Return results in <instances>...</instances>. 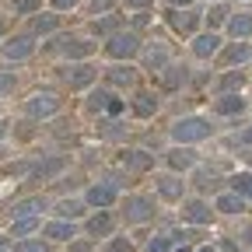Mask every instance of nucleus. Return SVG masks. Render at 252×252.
<instances>
[{"label": "nucleus", "instance_id": "obj_1", "mask_svg": "<svg viewBox=\"0 0 252 252\" xmlns=\"http://www.w3.org/2000/svg\"><path fill=\"white\" fill-rule=\"evenodd\" d=\"M210 130L214 126L207 123V119H200V116H189V119H179L175 126H172V137L186 147V144H196V140H207L210 137Z\"/></svg>", "mask_w": 252, "mask_h": 252}, {"label": "nucleus", "instance_id": "obj_2", "mask_svg": "<svg viewBox=\"0 0 252 252\" xmlns=\"http://www.w3.org/2000/svg\"><path fill=\"white\" fill-rule=\"evenodd\" d=\"M105 53L112 60H130L140 53V39H137V32H116V35L105 42Z\"/></svg>", "mask_w": 252, "mask_h": 252}, {"label": "nucleus", "instance_id": "obj_3", "mask_svg": "<svg viewBox=\"0 0 252 252\" xmlns=\"http://www.w3.org/2000/svg\"><path fill=\"white\" fill-rule=\"evenodd\" d=\"M25 112L32 116V119H46V116H56L60 112V98L53 91H35L32 98L25 102Z\"/></svg>", "mask_w": 252, "mask_h": 252}, {"label": "nucleus", "instance_id": "obj_4", "mask_svg": "<svg viewBox=\"0 0 252 252\" xmlns=\"http://www.w3.org/2000/svg\"><path fill=\"white\" fill-rule=\"evenodd\" d=\"M116 196H119V182L116 179H102V182H94L91 189H88V203L91 207H98V210H105V207H112L116 203Z\"/></svg>", "mask_w": 252, "mask_h": 252}, {"label": "nucleus", "instance_id": "obj_5", "mask_svg": "<svg viewBox=\"0 0 252 252\" xmlns=\"http://www.w3.org/2000/svg\"><path fill=\"white\" fill-rule=\"evenodd\" d=\"M151 214H154V200L151 196H126V203H123L126 224H144Z\"/></svg>", "mask_w": 252, "mask_h": 252}, {"label": "nucleus", "instance_id": "obj_6", "mask_svg": "<svg viewBox=\"0 0 252 252\" xmlns=\"http://www.w3.org/2000/svg\"><path fill=\"white\" fill-rule=\"evenodd\" d=\"M94 77H98V70L91 67V63H67L63 67V81H67L74 91H81V88H88Z\"/></svg>", "mask_w": 252, "mask_h": 252}, {"label": "nucleus", "instance_id": "obj_7", "mask_svg": "<svg viewBox=\"0 0 252 252\" xmlns=\"http://www.w3.org/2000/svg\"><path fill=\"white\" fill-rule=\"evenodd\" d=\"M63 168H67V158H63V154H53V158H42L39 165H32L28 179H32V182H49V179L60 175Z\"/></svg>", "mask_w": 252, "mask_h": 252}, {"label": "nucleus", "instance_id": "obj_8", "mask_svg": "<svg viewBox=\"0 0 252 252\" xmlns=\"http://www.w3.org/2000/svg\"><path fill=\"white\" fill-rule=\"evenodd\" d=\"M144 67H147L151 74H161V70H168V67H172V53H168V46L154 42V46L144 53Z\"/></svg>", "mask_w": 252, "mask_h": 252}, {"label": "nucleus", "instance_id": "obj_9", "mask_svg": "<svg viewBox=\"0 0 252 252\" xmlns=\"http://www.w3.org/2000/svg\"><path fill=\"white\" fill-rule=\"evenodd\" d=\"M0 53H4V60H28L32 53H35V42H32L28 35H14L11 42L0 46Z\"/></svg>", "mask_w": 252, "mask_h": 252}, {"label": "nucleus", "instance_id": "obj_10", "mask_svg": "<svg viewBox=\"0 0 252 252\" xmlns=\"http://www.w3.org/2000/svg\"><path fill=\"white\" fill-rule=\"evenodd\" d=\"M154 182H158V193L165 200H182V193H186V182L179 175H158Z\"/></svg>", "mask_w": 252, "mask_h": 252}, {"label": "nucleus", "instance_id": "obj_11", "mask_svg": "<svg viewBox=\"0 0 252 252\" xmlns=\"http://www.w3.org/2000/svg\"><path fill=\"white\" fill-rule=\"evenodd\" d=\"M168 165L175 168V172H189L196 165V151H189V147H172L168 151Z\"/></svg>", "mask_w": 252, "mask_h": 252}, {"label": "nucleus", "instance_id": "obj_12", "mask_svg": "<svg viewBox=\"0 0 252 252\" xmlns=\"http://www.w3.org/2000/svg\"><path fill=\"white\" fill-rule=\"evenodd\" d=\"M46 207V200L42 196H32V200H21V203H14L11 207V220H21V217H39V210Z\"/></svg>", "mask_w": 252, "mask_h": 252}, {"label": "nucleus", "instance_id": "obj_13", "mask_svg": "<svg viewBox=\"0 0 252 252\" xmlns=\"http://www.w3.org/2000/svg\"><path fill=\"white\" fill-rule=\"evenodd\" d=\"M182 217L189 220V224H207V220H210V207L203 200H189L182 207Z\"/></svg>", "mask_w": 252, "mask_h": 252}, {"label": "nucleus", "instance_id": "obj_14", "mask_svg": "<svg viewBox=\"0 0 252 252\" xmlns=\"http://www.w3.org/2000/svg\"><path fill=\"white\" fill-rule=\"evenodd\" d=\"M217 49H220V39L214 35V32H207V35H196V39H193V53H196L200 60H210Z\"/></svg>", "mask_w": 252, "mask_h": 252}, {"label": "nucleus", "instance_id": "obj_15", "mask_svg": "<svg viewBox=\"0 0 252 252\" xmlns=\"http://www.w3.org/2000/svg\"><path fill=\"white\" fill-rule=\"evenodd\" d=\"M123 165L130 168V172H147L154 165V158L147 151H123Z\"/></svg>", "mask_w": 252, "mask_h": 252}, {"label": "nucleus", "instance_id": "obj_16", "mask_svg": "<svg viewBox=\"0 0 252 252\" xmlns=\"http://www.w3.org/2000/svg\"><path fill=\"white\" fill-rule=\"evenodd\" d=\"M105 81H109V84H116V88H130V84H133V67H130V63L109 67V70H105Z\"/></svg>", "mask_w": 252, "mask_h": 252}, {"label": "nucleus", "instance_id": "obj_17", "mask_svg": "<svg viewBox=\"0 0 252 252\" xmlns=\"http://www.w3.org/2000/svg\"><path fill=\"white\" fill-rule=\"evenodd\" d=\"M168 25L175 32H182V35H189V32L196 28V14L193 11H168Z\"/></svg>", "mask_w": 252, "mask_h": 252}, {"label": "nucleus", "instance_id": "obj_18", "mask_svg": "<svg viewBox=\"0 0 252 252\" xmlns=\"http://www.w3.org/2000/svg\"><path fill=\"white\" fill-rule=\"evenodd\" d=\"M154 109H158V98H154L151 91H137V94H133V112H137L140 119H151Z\"/></svg>", "mask_w": 252, "mask_h": 252}, {"label": "nucleus", "instance_id": "obj_19", "mask_svg": "<svg viewBox=\"0 0 252 252\" xmlns=\"http://www.w3.org/2000/svg\"><path fill=\"white\" fill-rule=\"evenodd\" d=\"M42 235L53 238V242H70L74 238V224H70V220H53V224L42 228Z\"/></svg>", "mask_w": 252, "mask_h": 252}, {"label": "nucleus", "instance_id": "obj_20", "mask_svg": "<svg viewBox=\"0 0 252 252\" xmlns=\"http://www.w3.org/2000/svg\"><path fill=\"white\" fill-rule=\"evenodd\" d=\"M214 109H217L220 116H238V112L245 109V98H238V94H220V98L214 102Z\"/></svg>", "mask_w": 252, "mask_h": 252}, {"label": "nucleus", "instance_id": "obj_21", "mask_svg": "<svg viewBox=\"0 0 252 252\" xmlns=\"http://www.w3.org/2000/svg\"><path fill=\"white\" fill-rule=\"evenodd\" d=\"M88 235H91V238H109V235H112V217H109V214L91 217V220H88Z\"/></svg>", "mask_w": 252, "mask_h": 252}, {"label": "nucleus", "instance_id": "obj_22", "mask_svg": "<svg viewBox=\"0 0 252 252\" xmlns=\"http://www.w3.org/2000/svg\"><path fill=\"white\" fill-rule=\"evenodd\" d=\"M56 25H60L56 14H35V18L28 21V28L35 32V35H49V32H56Z\"/></svg>", "mask_w": 252, "mask_h": 252}, {"label": "nucleus", "instance_id": "obj_23", "mask_svg": "<svg viewBox=\"0 0 252 252\" xmlns=\"http://www.w3.org/2000/svg\"><path fill=\"white\" fill-rule=\"evenodd\" d=\"M217 210H220V214H242V210H245V200H242L238 193H220V196H217Z\"/></svg>", "mask_w": 252, "mask_h": 252}, {"label": "nucleus", "instance_id": "obj_24", "mask_svg": "<svg viewBox=\"0 0 252 252\" xmlns=\"http://www.w3.org/2000/svg\"><path fill=\"white\" fill-rule=\"evenodd\" d=\"M228 32L235 39H249V32H252V14H235L228 21Z\"/></svg>", "mask_w": 252, "mask_h": 252}, {"label": "nucleus", "instance_id": "obj_25", "mask_svg": "<svg viewBox=\"0 0 252 252\" xmlns=\"http://www.w3.org/2000/svg\"><path fill=\"white\" fill-rule=\"evenodd\" d=\"M238 88H242V74L238 70H231V74H224L217 81V91L220 94H238Z\"/></svg>", "mask_w": 252, "mask_h": 252}, {"label": "nucleus", "instance_id": "obj_26", "mask_svg": "<svg viewBox=\"0 0 252 252\" xmlns=\"http://www.w3.org/2000/svg\"><path fill=\"white\" fill-rule=\"evenodd\" d=\"M231 189H235L242 200H245V196L252 200V172H238V175L231 179Z\"/></svg>", "mask_w": 252, "mask_h": 252}, {"label": "nucleus", "instance_id": "obj_27", "mask_svg": "<svg viewBox=\"0 0 252 252\" xmlns=\"http://www.w3.org/2000/svg\"><path fill=\"white\" fill-rule=\"evenodd\" d=\"M60 49L67 56H88L91 53V42H81V39H60Z\"/></svg>", "mask_w": 252, "mask_h": 252}, {"label": "nucleus", "instance_id": "obj_28", "mask_svg": "<svg viewBox=\"0 0 252 252\" xmlns=\"http://www.w3.org/2000/svg\"><path fill=\"white\" fill-rule=\"evenodd\" d=\"M109 102H112L109 91H91V94H88V112H105Z\"/></svg>", "mask_w": 252, "mask_h": 252}, {"label": "nucleus", "instance_id": "obj_29", "mask_svg": "<svg viewBox=\"0 0 252 252\" xmlns=\"http://www.w3.org/2000/svg\"><path fill=\"white\" fill-rule=\"evenodd\" d=\"M35 228H39V217H21V220H14V224H11V235H14V238H25V235L35 231Z\"/></svg>", "mask_w": 252, "mask_h": 252}, {"label": "nucleus", "instance_id": "obj_30", "mask_svg": "<svg viewBox=\"0 0 252 252\" xmlns=\"http://www.w3.org/2000/svg\"><path fill=\"white\" fill-rule=\"evenodd\" d=\"M56 217H60V220H74V217H81V203H77V200H63V203H56Z\"/></svg>", "mask_w": 252, "mask_h": 252}, {"label": "nucleus", "instance_id": "obj_31", "mask_svg": "<svg viewBox=\"0 0 252 252\" xmlns=\"http://www.w3.org/2000/svg\"><path fill=\"white\" fill-rule=\"evenodd\" d=\"M14 252H49V245H46L42 238H21V242L14 245Z\"/></svg>", "mask_w": 252, "mask_h": 252}, {"label": "nucleus", "instance_id": "obj_32", "mask_svg": "<svg viewBox=\"0 0 252 252\" xmlns=\"http://www.w3.org/2000/svg\"><path fill=\"white\" fill-rule=\"evenodd\" d=\"M11 7H14V14H35L42 7V0H11Z\"/></svg>", "mask_w": 252, "mask_h": 252}, {"label": "nucleus", "instance_id": "obj_33", "mask_svg": "<svg viewBox=\"0 0 252 252\" xmlns=\"http://www.w3.org/2000/svg\"><path fill=\"white\" fill-rule=\"evenodd\" d=\"M147 252H172V235H158L147 242Z\"/></svg>", "mask_w": 252, "mask_h": 252}, {"label": "nucleus", "instance_id": "obj_34", "mask_svg": "<svg viewBox=\"0 0 252 252\" xmlns=\"http://www.w3.org/2000/svg\"><path fill=\"white\" fill-rule=\"evenodd\" d=\"M116 25H119V14H109V18H102V21H94V32H98V35L112 32V35H116Z\"/></svg>", "mask_w": 252, "mask_h": 252}, {"label": "nucleus", "instance_id": "obj_35", "mask_svg": "<svg viewBox=\"0 0 252 252\" xmlns=\"http://www.w3.org/2000/svg\"><path fill=\"white\" fill-rule=\"evenodd\" d=\"M14 84H18V77H14V74L0 70V98H4V94H11V91H14Z\"/></svg>", "mask_w": 252, "mask_h": 252}, {"label": "nucleus", "instance_id": "obj_36", "mask_svg": "<svg viewBox=\"0 0 252 252\" xmlns=\"http://www.w3.org/2000/svg\"><path fill=\"white\" fill-rule=\"evenodd\" d=\"M228 60H231V63H242V60H249V46H245V42H238V46H231V53H228Z\"/></svg>", "mask_w": 252, "mask_h": 252}, {"label": "nucleus", "instance_id": "obj_37", "mask_svg": "<svg viewBox=\"0 0 252 252\" xmlns=\"http://www.w3.org/2000/svg\"><path fill=\"white\" fill-rule=\"evenodd\" d=\"M196 186H203V189H207V186H217V172H214V168H210V172L203 168V172L196 175Z\"/></svg>", "mask_w": 252, "mask_h": 252}, {"label": "nucleus", "instance_id": "obj_38", "mask_svg": "<svg viewBox=\"0 0 252 252\" xmlns=\"http://www.w3.org/2000/svg\"><path fill=\"white\" fill-rule=\"evenodd\" d=\"M165 81H168V88H175L179 81H186V70L179 74V67H175V63H172V67H168V74H165Z\"/></svg>", "mask_w": 252, "mask_h": 252}, {"label": "nucleus", "instance_id": "obj_39", "mask_svg": "<svg viewBox=\"0 0 252 252\" xmlns=\"http://www.w3.org/2000/svg\"><path fill=\"white\" fill-rule=\"evenodd\" d=\"M112 4H116V0H91V11H94V14H109Z\"/></svg>", "mask_w": 252, "mask_h": 252}, {"label": "nucleus", "instance_id": "obj_40", "mask_svg": "<svg viewBox=\"0 0 252 252\" xmlns=\"http://www.w3.org/2000/svg\"><path fill=\"white\" fill-rule=\"evenodd\" d=\"M98 126H102V133H105V137H112V140H116V137H123L119 123H98Z\"/></svg>", "mask_w": 252, "mask_h": 252}, {"label": "nucleus", "instance_id": "obj_41", "mask_svg": "<svg viewBox=\"0 0 252 252\" xmlns=\"http://www.w3.org/2000/svg\"><path fill=\"white\" fill-rule=\"evenodd\" d=\"M224 14H228V11H220V7H214V11L207 14V25H210V28H217L220 21H224Z\"/></svg>", "mask_w": 252, "mask_h": 252}, {"label": "nucleus", "instance_id": "obj_42", "mask_svg": "<svg viewBox=\"0 0 252 252\" xmlns=\"http://www.w3.org/2000/svg\"><path fill=\"white\" fill-rule=\"evenodd\" d=\"M105 252H130V242H126V238H112Z\"/></svg>", "mask_w": 252, "mask_h": 252}, {"label": "nucleus", "instance_id": "obj_43", "mask_svg": "<svg viewBox=\"0 0 252 252\" xmlns=\"http://www.w3.org/2000/svg\"><path fill=\"white\" fill-rule=\"evenodd\" d=\"M74 4H77V0H53L56 11H67V7H74Z\"/></svg>", "mask_w": 252, "mask_h": 252}, {"label": "nucleus", "instance_id": "obj_44", "mask_svg": "<svg viewBox=\"0 0 252 252\" xmlns=\"http://www.w3.org/2000/svg\"><path fill=\"white\" fill-rule=\"evenodd\" d=\"M105 112H112V116H116V112H123V102H119V98H112V102H109V109H105Z\"/></svg>", "mask_w": 252, "mask_h": 252}, {"label": "nucleus", "instance_id": "obj_45", "mask_svg": "<svg viewBox=\"0 0 252 252\" xmlns=\"http://www.w3.org/2000/svg\"><path fill=\"white\" fill-rule=\"evenodd\" d=\"M238 144H252V126H249V130H242V137H238Z\"/></svg>", "mask_w": 252, "mask_h": 252}, {"label": "nucleus", "instance_id": "obj_46", "mask_svg": "<svg viewBox=\"0 0 252 252\" xmlns=\"http://www.w3.org/2000/svg\"><path fill=\"white\" fill-rule=\"evenodd\" d=\"M151 0H126V7H147Z\"/></svg>", "mask_w": 252, "mask_h": 252}, {"label": "nucleus", "instance_id": "obj_47", "mask_svg": "<svg viewBox=\"0 0 252 252\" xmlns=\"http://www.w3.org/2000/svg\"><path fill=\"white\" fill-rule=\"evenodd\" d=\"M168 4H175V7H189L193 0H168Z\"/></svg>", "mask_w": 252, "mask_h": 252}, {"label": "nucleus", "instance_id": "obj_48", "mask_svg": "<svg viewBox=\"0 0 252 252\" xmlns=\"http://www.w3.org/2000/svg\"><path fill=\"white\" fill-rule=\"evenodd\" d=\"M242 238H245V245L252 249V228H245V235H242Z\"/></svg>", "mask_w": 252, "mask_h": 252}, {"label": "nucleus", "instance_id": "obj_49", "mask_svg": "<svg viewBox=\"0 0 252 252\" xmlns=\"http://www.w3.org/2000/svg\"><path fill=\"white\" fill-rule=\"evenodd\" d=\"M7 126H11L7 119H0V137H4V133H7Z\"/></svg>", "mask_w": 252, "mask_h": 252}, {"label": "nucleus", "instance_id": "obj_50", "mask_svg": "<svg viewBox=\"0 0 252 252\" xmlns=\"http://www.w3.org/2000/svg\"><path fill=\"white\" fill-rule=\"evenodd\" d=\"M200 252H214V249H210V245H203V249H200Z\"/></svg>", "mask_w": 252, "mask_h": 252}, {"label": "nucleus", "instance_id": "obj_51", "mask_svg": "<svg viewBox=\"0 0 252 252\" xmlns=\"http://www.w3.org/2000/svg\"><path fill=\"white\" fill-rule=\"evenodd\" d=\"M0 35H4V21H0Z\"/></svg>", "mask_w": 252, "mask_h": 252}, {"label": "nucleus", "instance_id": "obj_52", "mask_svg": "<svg viewBox=\"0 0 252 252\" xmlns=\"http://www.w3.org/2000/svg\"><path fill=\"white\" fill-rule=\"evenodd\" d=\"M245 158H249V165H252V154H245Z\"/></svg>", "mask_w": 252, "mask_h": 252}, {"label": "nucleus", "instance_id": "obj_53", "mask_svg": "<svg viewBox=\"0 0 252 252\" xmlns=\"http://www.w3.org/2000/svg\"><path fill=\"white\" fill-rule=\"evenodd\" d=\"M0 252H7V249H4V245H0Z\"/></svg>", "mask_w": 252, "mask_h": 252}]
</instances>
